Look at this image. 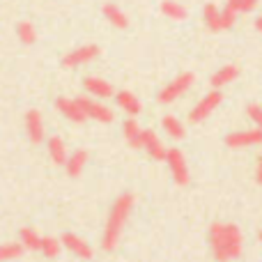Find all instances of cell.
Returning <instances> with one entry per match:
<instances>
[{
	"instance_id": "obj_18",
	"label": "cell",
	"mask_w": 262,
	"mask_h": 262,
	"mask_svg": "<svg viewBox=\"0 0 262 262\" xmlns=\"http://www.w3.org/2000/svg\"><path fill=\"white\" fill-rule=\"evenodd\" d=\"M104 16H106V21H108L113 28H118V30H124V28L129 26L127 14H124L122 9H120L118 5H113V3L104 5Z\"/></svg>"
},
{
	"instance_id": "obj_4",
	"label": "cell",
	"mask_w": 262,
	"mask_h": 262,
	"mask_svg": "<svg viewBox=\"0 0 262 262\" xmlns=\"http://www.w3.org/2000/svg\"><path fill=\"white\" fill-rule=\"evenodd\" d=\"M193 81H195V76H193L191 72L175 76L166 88H161V92H159V97H157L159 104H170V101H175V99H180V97H184L186 90L193 85Z\"/></svg>"
},
{
	"instance_id": "obj_25",
	"label": "cell",
	"mask_w": 262,
	"mask_h": 262,
	"mask_svg": "<svg viewBox=\"0 0 262 262\" xmlns=\"http://www.w3.org/2000/svg\"><path fill=\"white\" fill-rule=\"evenodd\" d=\"M16 35H18V39H21V44H26V46H30V44H35L37 41V30H35V26H32L30 21H21L16 26Z\"/></svg>"
},
{
	"instance_id": "obj_8",
	"label": "cell",
	"mask_w": 262,
	"mask_h": 262,
	"mask_svg": "<svg viewBox=\"0 0 262 262\" xmlns=\"http://www.w3.org/2000/svg\"><path fill=\"white\" fill-rule=\"evenodd\" d=\"M99 55V46L95 44H85V46H78V49L69 51L67 55L62 58V67L74 69V67H81V64H88Z\"/></svg>"
},
{
	"instance_id": "obj_23",
	"label": "cell",
	"mask_w": 262,
	"mask_h": 262,
	"mask_svg": "<svg viewBox=\"0 0 262 262\" xmlns=\"http://www.w3.org/2000/svg\"><path fill=\"white\" fill-rule=\"evenodd\" d=\"M161 12H163V16L175 18V21H184V18H186L184 5L175 3V0H163V3H161Z\"/></svg>"
},
{
	"instance_id": "obj_15",
	"label": "cell",
	"mask_w": 262,
	"mask_h": 262,
	"mask_svg": "<svg viewBox=\"0 0 262 262\" xmlns=\"http://www.w3.org/2000/svg\"><path fill=\"white\" fill-rule=\"evenodd\" d=\"M115 101H118L120 108H122L127 115H131V118H136V115H138L140 111H143V106H140L138 97L131 95L129 90H120V92H115Z\"/></svg>"
},
{
	"instance_id": "obj_17",
	"label": "cell",
	"mask_w": 262,
	"mask_h": 262,
	"mask_svg": "<svg viewBox=\"0 0 262 262\" xmlns=\"http://www.w3.org/2000/svg\"><path fill=\"white\" fill-rule=\"evenodd\" d=\"M122 134H124V138H127V143L131 147H136V149L143 147V127H140L134 118H129L127 122L122 124Z\"/></svg>"
},
{
	"instance_id": "obj_21",
	"label": "cell",
	"mask_w": 262,
	"mask_h": 262,
	"mask_svg": "<svg viewBox=\"0 0 262 262\" xmlns=\"http://www.w3.org/2000/svg\"><path fill=\"white\" fill-rule=\"evenodd\" d=\"M18 242H21V246L26 251H39V246H41L39 232H35L32 228H21V232H18Z\"/></svg>"
},
{
	"instance_id": "obj_9",
	"label": "cell",
	"mask_w": 262,
	"mask_h": 262,
	"mask_svg": "<svg viewBox=\"0 0 262 262\" xmlns=\"http://www.w3.org/2000/svg\"><path fill=\"white\" fill-rule=\"evenodd\" d=\"M226 145L230 149H239V147H251V145H262V129L253 127L246 131H232L226 136Z\"/></svg>"
},
{
	"instance_id": "obj_29",
	"label": "cell",
	"mask_w": 262,
	"mask_h": 262,
	"mask_svg": "<svg viewBox=\"0 0 262 262\" xmlns=\"http://www.w3.org/2000/svg\"><path fill=\"white\" fill-rule=\"evenodd\" d=\"M255 180H258V184H262V152L258 159V168H255Z\"/></svg>"
},
{
	"instance_id": "obj_31",
	"label": "cell",
	"mask_w": 262,
	"mask_h": 262,
	"mask_svg": "<svg viewBox=\"0 0 262 262\" xmlns=\"http://www.w3.org/2000/svg\"><path fill=\"white\" fill-rule=\"evenodd\" d=\"M260 244H262V232H260Z\"/></svg>"
},
{
	"instance_id": "obj_16",
	"label": "cell",
	"mask_w": 262,
	"mask_h": 262,
	"mask_svg": "<svg viewBox=\"0 0 262 262\" xmlns=\"http://www.w3.org/2000/svg\"><path fill=\"white\" fill-rule=\"evenodd\" d=\"M237 76H239V67H237V64H226V67H221L219 72H214V76L209 78V83H212L214 90H221L223 85L232 83Z\"/></svg>"
},
{
	"instance_id": "obj_26",
	"label": "cell",
	"mask_w": 262,
	"mask_h": 262,
	"mask_svg": "<svg viewBox=\"0 0 262 262\" xmlns=\"http://www.w3.org/2000/svg\"><path fill=\"white\" fill-rule=\"evenodd\" d=\"M60 251H62V244H60V239H55V237H41L39 253H44L46 258H58Z\"/></svg>"
},
{
	"instance_id": "obj_22",
	"label": "cell",
	"mask_w": 262,
	"mask_h": 262,
	"mask_svg": "<svg viewBox=\"0 0 262 262\" xmlns=\"http://www.w3.org/2000/svg\"><path fill=\"white\" fill-rule=\"evenodd\" d=\"M161 127H163V131H166L168 136H170V138H175V140L184 138V124H182L175 115H166V118L161 120Z\"/></svg>"
},
{
	"instance_id": "obj_7",
	"label": "cell",
	"mask_w": 262,
	"mask_h": 262,
	"mask_svg": "<svg viewBox=\"0 0 262 262\" xmlns=\"http://www.w3.org/2000/svg\"><path fill=\"white\" fill-rule=\"evenodd\" d=\"M78 104H81V108L85 111L88 120H95V122H104V124L113 122V118H115L113 111H111L108 106H104L101 101L90 99V97H78Z\"/></svg>"
},
{
	"instance_id": "obj_3",
	"label": "cell",
	"mask_w": 262,
	"mask_h": 262,
	"mask_svg": "<svg viewBox=\"0 0 262 262\" xmlns=\"http://www.w3.org/2000/svg\"><path fill=\"white\" fill-rule=\"evenodd\" d=\"M203 18H205V26H207L212 32H223V30H228V28L235 26L237 14L230 12L228 7L219 9L216 5L209 3V5L203 7Z\"/></svg>"
},
{
	"instance_id": "obj_12",
	"label": "cell",
	"mask_w": 262,
	"mask_h": 262,
	"mask_svg": "<svg viewBox=\"0 0 262 262\" xmlns=\"http://www.w3.org/2000/svg\"><path fill=\"white\" fill-rule=\"evenodd\" d=\"M26 134L30 138V143L39 145L44 140V120H41V113L39 111H28L26 113Z\"/></svg>"
},
{
	"instance_id": "obj_27",
	"label": "cell",
	"mask_w": 262,
	"mask_h": 262,
	"mask_svg": "<svg viewBox=\"0 0 262 262\" xmlns=\"http://www.w3.org/2000/svg\"><path fill=\"white\" fill-rule=\"evenodd\" d=\"M258 0H228L226 7L235 14H246V12H253Z\"/></svg>"
},
{
	"instance_id": "obj_24",
	"label": "cell",
	"mask_w": 262,
	"mask_h": 262,
	"mask_svg": "<svg viewBox=\"0 0 262 262\" xmlns=\"http://www.w3.org/2000/svg\"><path fill=\"white\" fill-rule=\"evenodd\" d=\"M23 246H21V242H7V244H0V262H9V260H16V258H21L23 255Z\"/></svg>"
},
{
	"instance_id": "obj_1",
	"label": "cell",
	"mask_w": 262,
	"mask_h": 262,
	"mask_svg": "<svg viewBox=\"0 0 262 262\" xmlns=\"http://www.w3.org/2000/svg\"><path fill=\"white\" fill-rule=\"evenodd\" d=\"M209 246H212L216 262H232L244 251V235L235 223H212Z\"/></svg>"
},
{
	"instance_id": "obj_14",
	"label": "cell",
	"mask_w": 262,
	"mask_h": 262,
	"mask_svg": "<svg viewBox=\"0 0 262 262\" xmlns=\"http://www.w3.org/2000/svg\"><path fill=\"white\" fill-rule=\"evenodd\" d=\"M140 149H145V152H147L152 159H157V161H163V159H166V152H168V149L163 147L161 138H159L152 129H143V147Z\"/></svg>"
},
{
	"instance_id": "obj_13",
	"label": "cell",
	"mask_w": 262,
	"mask_h": 262,
	"mask_svg": "<svg viewBox=\"0 0 262 262\" xmlns=\"http://www.w3.org/2000/svg\"><path fill=\"white\" fill-rule=\"evenodd\" d=\"M83 88H85L88 95L97 97V99H108V97L115 95L113 85H111L108 81H104V78H99V76H88L85 81H83Z\"/></svg>"
},
{
	"instance_id": "obj_2",
	"label": "cell",
	"mask_w": 262,
	"mask_h": 262,
	"mask_svg": "<svg viewBox=\"0 0 262 262\" xmlns=\"http://www.w3.org/2000/svg\"><path fill=\"white\" fill-rule=\"evenodd\" d=\"M136 198L131 193H120L115 198L113 207L108 212V219H106V228H104V235H101V249L104 251H113L118 246V239L122 235V228L127 223L131 207H134Z\"/></svg>"
},
{
	"instance_id": "obj_6",
	"label": "cell",
	"mask_w": 262,
	"mask_h": 262,
	"mask_svg": "<svg viewBox=\"0 0 262 262\" xmlns=\"http://www.w3.org/2000/svg\"><path fill=\"white\" fill-rule=\"evenodd\" d=\"M221 101H223V95H221V90H212V92H207V95L203 97V99L198 101V104L191 108V113H189V120L191 122H203V120H207L209 115L214 113V111L221 106Z\"/></svg>"
},
{
	"instance_id": "obj_28",
	"label": "cell",
	"mask_w": 262,
	"mask_h": 262,
	"mask_svg": "<svg viewBox=\"0 0 262 262\" xmlns=\"http://www.w3.org/2000/svg\"><path fill=\"white\" fill-rule=\"evenodd\" d=\"M246 115L253 120L255 127L262 129V106L260 104H249V106H246Z\"/></svg>"
},
{
	"instance_id": "obj_11",
	"label": "cell",
	"mask_w": 262,
	"mask_h": 262,
	"mask_svg": "<svg viewBox=\"0 0 262 262\" xmlns=\"http://www.w3.org/2000/svg\"><path fill=\"white\" fill-rule=\"evenodd\" d=\"M55 108H58L67 120H72V122H76V124H81V122H85V120H88L85 111L81 108L78 99H67V97H58V101H55Z\"/></svg>"
},
{
	"instance_id": "obj_5",
	"label": "cell",
	"mask_w": 262,
	"mask_h": 262,
	"mask_svg": "<svg viewBox=\"0 0 262 262\" xmlns=\"http://www.w3.org/2000/svg\"><path fill=\"white\" fill-rule=\"evenodd\" d=\"M163 161L168 163V170H170L172 180H175V184L180 186H186L191 182V175H189V166H186V157L182 154V149L177 147H170L166 152V159Z\"/></svg>"
},
{
	"instance_id": "obj_10",
	"label": "cell",
	"mask_w": 262,
	"mask_h": 262,
	"mask_svg": "<svg viewBox=\"0 0 262 262\" xmlns=\"http://www.w3.org/2000/svg\"><path fill=\"white\" fill-rule=\"evenodd\" d=\"M60 244H62V249H67L69 253H74L76 258H81V260H90L92 258V246L88 244L83 237L74 235V232H64V235L60 237Z\"/></svg>"
},
{
	"instance_id": "obj_30",
	"label": "cell",
	"mask_w": 262,
	"mask_h": 262,
	"mask_svg": "<svg viewBox=\"0 0 262 262\" xmlns=\"http://www.w3.org/2000/svg\"><path fill=\"white\" fill-rule=\"evenodd\" d=\"M255 28H258V30L262 32V16H260V18H255Z\"/></svg>"
},
{
	"instance_id": "obj_19",
	"label": "cell",
	"mask_w": 262,
	"mask_h": 262,
	"mask_svg": "<svg viewBox=\"0 0 262 262\" xmlns=\"http://www.w3.org/2000/svg\"><path fill=\"white\" fill-rule=\"evenodd\" d=\"M49 154H51V161L58 163V166H64L69 159L67 147H64V140L60 136H51L49 138Z\"/></svg>"
},
{
	"instance_id": "obj_20",
	"label": "cell",
	"mask_w": 262,
	"mask_h": 262,
	"mask_svg": "<svg viewBox=\"0 0 262 262\" xmlns=\"http://www.w3.org/2000/svg\"><path fill=\"white\" fill-rule=\"evenodd\" d=\"M88 163V152L85 149H76V152L69 154L67 163H64V168H67V175L69 177H78L83 172V168H85Z\"/></svg>"
}]
</instances>
